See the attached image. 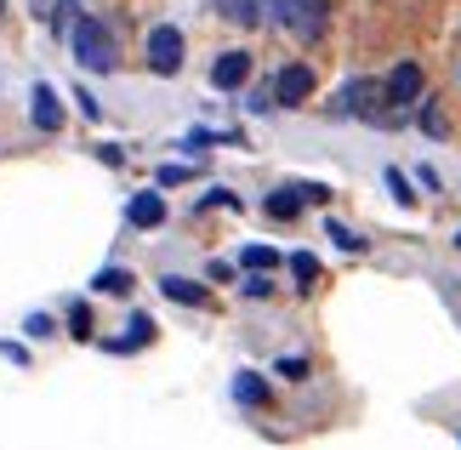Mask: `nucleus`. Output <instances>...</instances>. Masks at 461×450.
Here are the masks:
<instances>
[{"instance_id":"31","label":"nucleus","mask_w":461,"mask_h":450,"mask_svg":"<svg viewBox=\"0 0 461 450\" xmlns=\"http://www.w3.org/2000/svg\"><path fill=\"white\" fill-rule=\"evenodd\" d=\"M0 23H6V0H0Z\"/></svg>"},{"instance_id":"12","label":"nucleus","mask_w":461,"mask_h":450,"mask_svg":"<svg viewBox=\"0 0 461 450\" xmlns=\"http://www.w3.org/2000/svg\"><path fill=\"white\" fill-rule=\"evenodd\" d=\"M308 200L303 194H296V183H285V188H274L268 200H262V211H268V217H279V223H296V211H303Z\"/></svg>"},{"instance_id":"19","label":"nucleus","mask_w":461,"mask_h":450,"mask_svg":"<svg viewBox=\"0 0 461 450\" xmlns=\"http://www.w3.org/2000/svg\"><path fill=\"white\" fill-rule=\"evenodd\" d=\"M416 120H421V132H428V137H445L450 132V120H445V109H438L433 97H421V115Z\"/></svg>"},{"instance_id":"18","label":"nucleus","mask_w":461,"mask_h":450,"mask_svg":"<svg viewBox=\"0 0 461 450\" xmlns=\"http://www.w3.org/2000/svg\"><path fill=\"white\" fill-rule=\"evenodd\" d=\"M325 240H336V245H342V251H353V257H359V251L370 245L365 234H353L348 223H336V217H325Z\"/></svg>"},{"instance_id":"30","label":"nucleus","mask_w":461,"mask_h":450,"mask_svg":"<svg viewBox=\"0 0 461 450\" xmlns=\"http://www.w3.org/2000/svg\"><path fill=\"white\" fill-rule=\"evenodd\" d=\"M205 206H228V211H234L240 200H234V194H228V188H211V194H205Z\"/></svg>"},{"instance_id":"9","label":"nucleus","mask_w":461,"mask_h":450,"mask_svg":"<svg viewBox=\"0 0 461 450\" xmlns=\"http://www.w3.org/2000/svg\"><path fill=\"white\" fill-rule=\"evenodd\" d=\"M126 223L131 228H159V223H166V194H159V188H143V194H131V200H126Z\"/></svg>"},{"instance_id":"21","label":"nucleus","mask_w":461,"mask_h":450,"mask_svg":"<svg viewBox=\"0 0 461 450\" xmlns=\"http://www.w3.org/2000/svg\"><path fill=\"white\" fill-rule=\"evenodd\" d=\"M387 188H393V200H399V206H416V194H411V177H404L399 166H387Z\"/></svg>"},{"instance_id":"6","label":"nucleus","mask_w":461,"mask_h":450,"mask_svg":"<svg viewBox=\"0 0 461 450\" xmlns=\"http://www.w3.org/2000/svg\"><path fill=\"white\" fill-rule=\"evenodd\" d=\"M313 97V69L308 63H285L274 75V109H303Z\"/></svg>"},{"instance_id":"8","label":"nucleus","mask_w":461,"mask_h":450,"mask_svg":"<svg viewBox=\"0 0 461 450\" xmlns=\"http://www.w3.org/2000/svg\"><path fill=\"white\" fill-rule=\"evenodd\" d=\"M245 80H251V51L228 46V51L211 58V86H217V92H240Z\"/></svg>"},{"instance_id":"10","label":"nucleus","mask_w":461,"mask_h":450,"mask_svg":"<svg viewBox=\"0 0 461 450\" xmlns=\"http://www.w3.org/2000/svg\"><path fill=\"white\" fill-rule=\"evenodd\" d=\"M159 291H166L171 302H183V308H205V285L200 280H188V274H166V280H159Z\"/></svg>"},{"instance_id":"26","label":"nucleus","mask_w":461,"mask_h":450,"mask_svg":"<svg viewBox=\"0 0 461 450\" xmlns=\"http://www.w3.org/2000/svg\"><path fill=\"white\" fill-rule=\"evenodd\" d=\"M23 331H29L34 342H41V336H58V331H51V319H46V314H29V319H23Z\"/></svg>"},{"instance_id":"32","label":"nucleus","mask_w":461,"mask_h":450,"mask_svg":"<svg viewBox=\"0 0 461 450\" xmlns=\"http://www.w3.org/2000/svg\"><path fill=\"white\" fill-rule=\"evenodd\" d=\"M456 245H461V234H456Z\"/></svg>"},{"instance_id":"15","label":"nucleus","mask_w":461,"mask_h":450,"mask_svg":"<svg viewBox=\"0 0 461 450\" xmlns=\"http://www.w3.org/2000/svg\"><path fill=\"white\" fill-rule=\"evenodd\" d=\"M291 280H296V291H313L319 285V257H308V251H291Z\"/></svg>"},{"instance_id":"24","label":"nucleus","mask_w":461,"mask_h":450,"mask_svg":"<svg viewBox=\"0 0 461 450\" xmlns=\"http://www.w3.org/2000/svg\"><path fill=\"white\" fill-rule=\"evenodd\" d=\"M240 291H245V297H274V280H268V274H251Z\"/></svg>"},{"instance_id":"17","label":"nucleus","mask_w":461,"mask_h":450,"mask_svg":"<svg viewBox=\"0 0 461 450\" xmlns=\"http://www.w3.org/2000/svg\"><path fill=\"white\" fill-rule=\"evenodd\" d=\"M285 257H279L274 245H245L240 251V268H251V274H268V268H279Z\"/></svg>"},{"instance_id":"14","label":"nucleus","mask_w":461,"mask_h":450,"mask_svg":"<svg viewBox=\"0 0 461 450\" xmlns=\"http://www.w3.org/2000/svg\"><path fill=\"white\" fill-rule=\"evenodd\" d=\"M234 399L251 405V410H262V405H268V382H262L257 371H240V376H234Z\"/></svg>"},{"instance_id":"23","label":"nucleus","mask_w":461,"mask_h":450,"mask_svg":"<svg viewBox=\"0 0 461 450\" xmlns=\"http://www.w3.org/2000/svg\"><path fill=\"white\" fill-rule=\"evenodd\" d=\"M274 371H279V376H285V382H303V376H308V359H296V354H291V359H279V365H274Z\"/></svg>"},{"instance_id":"11","label":"nucleus","mask_w":461,"mask_h":450,"mask_svg":"<svg viewBox=\"0 0 461 450\" xmlns=\"http://www.w3.org/2000/svg\"><path fill=\"white\" fill-rule=\"evenodd\" d=\"M154 319L149 314H131V326H126V336H114V342H103V348H109V354H137V348H143V342H154Z\"/></svg>"},{"instance_id":"7","label":"nucleus","mask_w":461,"mask_h":450,"mask_svg":"<svg viewBox=\"0 0 461 450\" xmlns=\"http://www.w3.org/2000/svg\"><path fill=\"white\" fill-rule=\"evenodd\" d=\"M29 125H34V132H46V137H58V132H63V103H58V86L34 80V92H29Z\"/></svg>"},{"instance_id":"5","label":"nucleus","mask_w":461,"mask_h":450,"mask_svg":"<svg viewBox=\"0 0 461 450\" xmlns=\"http://www.w3.org/2000/svg\"><path fill=\"white\" fill-rule=\"evenodd\" d=\"M421 92H428V80H421V63H411V58L393 63V75L382 80V97L393 103V109H416Z\"/></svg>"},{"instance_id":"2","label":"nucleus","mask_w":461,"mask_h":450,"mask_svg":"<svg viewBox=\"0 0 461 450\" xmlns=\"http://www.w3.org/2000/svg\"><path fill=\"white\" fill-rule=\"evenodd\" d=\"M268 12H274V23H285L296 41H325V29H330V0H268Z\"/></svg>"},{"instance_id":"3","label":"nucleus","mask_w":461,"mask_h":450,"mask_svg":"<svg viewBox=\"0 0 461 450\" xmlns=\"http://www.w3.org/2000/svg\"><path fill=\"white\" fill-rule=\"evenodd\" d=\"M183 58H188V41H183V29H176V23H154V29L143 34V63H149V75H159V80L183 75Z\"/></svg>"},{"instance_id":"13","label":"nucleus","mask_w":461,"mask_h":450,"mask_svg":"<svg viewBox=\"0 0 461 450\" xmlns=\"http://www.w3.org/2000/svg\"><path fill=\"white\" fill-rule=\"evenodd\" d=\"M131 285H137L131 268H97L92 291H97V297H131Z\"/></svg>"},{"instance_id":"27","label":"nucleus","mask_w":461,"mask_h":450,"mask_svg":"<svg viewBox=\"0 0 461 450\" xmlns=\"http://www.w3.org/2000/svg\"><path fill=\"white\" fill-rule=\"evenodd\" d=\"M75 103H80V115H86V120H103V103H97L92 92H86V86L75 92Z\"/></svg>"},{"instance_id":"25","label":"nucleus","mask_w":461,"mask_h":450,"mask_svg":"<svg viewBox=\"0 0 461 450\" xmlns=\"http://www.w3.org/2000/svg\"><path fill=\"white\" fill-rule=\"evenodd\" d=\"M188 166H159V188H176V183H188Z\"/></svg>"},{"instance_id":"29","label":"nucleus","mask_w":461,"mask_h":450,"mask_svg":"<svg viewBox=\"0 0 461 450\" xmlns=\"http://www.w3.org/2000/svg\"><path fill=\"white\" fill-rule=\"evenodd\" d=\"M0 354H6L12 365H29V348H17V342H6V336H0Z\"/></svg>"},{"instance_id":"28","label":"nucleus","mask_w":461,"mask_h":450,"mask_svg":"<svg viewBox=\"0 0 461 450\" xmlns=\"http://www.w3.org/2000/svg\"><path fill=\"white\" fill-rule=\"evenodd\" d=\"M75 17H80V0H58V17H51V23H58V29H68Z\"/></svg>"},{"instance_id":"22","label":"nucleus","mask_w":461,"mask_h":450,"mask_svg":"<svg viewBox=\"0 0 461 450\" xmlns=\"http://www.w3.org/2000/svg\"><path fill=\"white\" fill-rule=\"evenodd\" d=\"M245 109H251V115H268L274 109V86H257V92L245 97Z\"/></svg>"},{"instance_id":"4","label":"nucleus","mask_w":461,"mask_h":450,"mask_svg":"<svg viewBox=\"0 0 461 450\" xmlns=\"http://www.w3.org/2000/svg\"><path fill=\"white\" fill-rule=\"evenodd\" d=\"M382 103H387V97H382V80H365V75H359V80H348L342 92H336L330 115H336V120H348V115H353V120H382V125H393L399 115H387Z\"/></svg>"},{"instance_id":"20","label":"nucleus","mask_w":461,"mask_h":450,"mask_svg":"<svg viewBox=\"0 0 461 450\" xmlns=\"http://www.w3.org/2000/svg\"><path fill=\"white\" fill-rule=\"evenodd\" d=\"M68 336L92 342V308H86V302H75V308H68Z\"/></svg>"},{"instance_id":"16","label":"nucleus","mask_w":461,"mask_h":450,"mask_svg":"<svg viewBox=\"0 0 461 450\" xmlns=\"http://www.w3.org/2000/svg\"><path fill=\"white\" fill-rule=\"evenodd\" d=\"M217 17H228V23H240V29H251L257 17H262V6H257V0H217Z\"/></svg>"},{"instance_id":"1","label":"nucleus","mask_w":461,"mask_h":450,"mask_svg":"<svg viewBox=\"0 0 461 450\" xmlns=\"http://www.w3.org/2000/svg\"><path fill=\"white\" fill-rule=\"evenodd\" d=\"M68 51H75V63L86 69V75H114L120 69V51H114V34L103 29V17H75L68 23Z\"/></svg>"}]
</instances>
